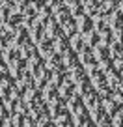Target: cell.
Returning a JSON list of instances; mask_svg holds the SVG:
<instances>
[{
    "instance_id": "6da1fadb",
    "label": "cell",
    "mask_w": 123,
    "mask_h": 127,
    "mask_svg": "<svg viewBox=\"0 0 123 127\" xmlns=\"http://www.w3.org/2000/svg\"><path fill=\"white\" fill-rule=\"evenodd\" d=\"M0 127H123V0H0Z\"/></svg>"
}]
</instances>
